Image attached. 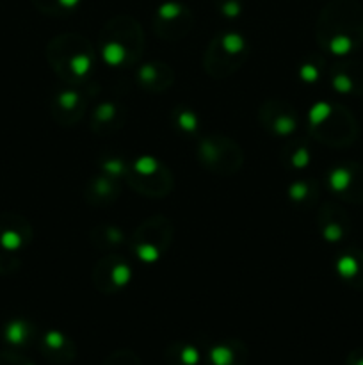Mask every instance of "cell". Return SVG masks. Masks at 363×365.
<instances>
[{
    "label": "cell",
    "mask_w": 363,
    "mask_h": 365,
    "mask_svg": "<svg viewBox=\"0 0 363 365\" xmlns=\"http://www.w3.org/2000/svg\"><path fill=\"white\" fill-rule=\"evenodd\" d=\"M358 365H363V362H360V364H358Z\"/></svg>",
    "instance_id": "cell-1"
}]
</instances>
